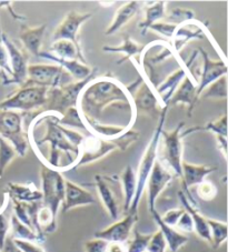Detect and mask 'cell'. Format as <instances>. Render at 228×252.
Segmentation results:
<instances>
[{"mask_svg": "<svg viewBox=\"0 0 228 252\" xmlns=\"http://www.w3.org/2000/svg\"><path fill=\"white\" fill-rule=\"evenodd\" d=\"M136 119L128 87L112 76L96 77L82 89L78 98L79 110L85 127L87 125H103L105 114L112 109ZM87 130V129H86Z\"/></svg>", "mask_w": 228, "mask_h": 252, "instance_id": "obj_1", "label": "cell"}, {"mask_svg": "<svg viewBox=\"0 0 228 252\" xmlns=\"http://www.w3.org/2000/svg\"><path fill=\"white\" fill-rule=\"evenodd\" d=\"M138 138L139 133L130 129L120 134L119 137L114 139H102L95 136L84 138V140L78 148V158L73 169L98 161L115 150L125 151Z\"/></svg>", "mask_w": 228, "mask_h": 252, "instance_id": "obj_2", "label": "cell"}, {"mask_svg": "<svg viewBox=\"0 0 228 252\" xmlns=\"http://www.w3.org/2000/svg\"><path fill=\"white\" fill-rule=\"evenodd\" d=\"M168 108H169L168 106H165L163 108V110H161V114L158 119V124H157V127L155 128L154 134H152L151 141H149L146 149H145L142 161L139 163L138 171L136 173V193H135L133 202H131L130 205L128 214L137 215L140 199H142L144 190L146 189V184H147L149 175H151L152 167H154V164L157 160V155H158V149L160 145V136H161V131L164 130Z\"/></svg>", "mask_w": 228, "mask_h": 252, "instance_id": "obj_3", "label": "cell"}, {"mask_svg": "<svg viewBox=\"0 0 228 252\" xmlns=\"http://www.w3.org/2000/svg\"><path fill=\"white\" fill-rule=\"evenodd\" d=\"M97 69L95 68L91 76L82 81H73L70 84L55 87L48 89L47 102L43 108V112H50L57 116H64L68 109L77 107L78 98L81 94L82 89L96 78Z\"/></svg>", "mask_w": 228, "mask_h": 252, "instance_id": "obj_4", "label": "cell"}, {"mask_svg": "<svg viewBox=\"0 0 228 252\" xmlns=\"http://www.w3.org/2000/svg\"><path fill=\"white\" fill-rule=\"evenodd\" d=\"M48 89L37 86H19L18 90L0 101V109L28 114L32 111L43 112L47 102Z\"/></svg>", "mask_w": 228, "mask_h": 252, "instance_id": "obj_5", "label": "cell"}, {"mask_svg": "<svg viewBox=\"0 0 228 252\" xmlns=\"http://www.w3.org/2000/svg\"><path fill=\"white\" fill-rule=\"evenodd\" d=\"M25 114L0 109V138L15 148L18 157H25L28 149V133L24 129Z\"/></svg>", "mask_w": 228, "mask_h": 252, "instance_id": "obj_6", "label": "cell"}, {"mask_svg": "<svg viewBox=\"0 0 228 252\" xmlns=\"http://www.w3.org/2000/svg\"><path fill=\"white\" fill-rule=\"evenodd\" d=\"M40 178L42 206L48 208L57 218L65 199V178L60 171L48 167L47 164H42Z\"/></svg>", "mask_w": 228, "mask_h": 252, "instance_id": "obj_7", "label": "cell"}, {"mask_svg": "<svg viewBox=\"0 0 228 252\" xmlns=\"http://www.w3.org/2000/svg\"><path fill=\"white\" fill-rule=\"evenodd\" d=\"M59 119V116L50 114V112H46L45 119H43L46 123V132L40 140L35 143L37 146H40L46 142H49L51 149L65 151L69 158L68 169H73L74 164L78 158V148L75 147L68 140V137L65 131V127L58 124Z\"/></svg>", "mask_w": 228, "mask_h": 252, "instance_id": "obj_8", "label": "cell"}, {"mask_svg": "<svg viewBox=\"0 0 228 252\" xmlns=\"http://www.w3.org/2000/svg\"><path fill=\"white\" fill-rule=\"evenodd\" d=\"M73 78L57 63L28 64L27 79L23 85L37 86L50 89L73 82Z\"/></svg>", "mask_w": 228, "mask_h": 252, "instance_id": "obj_9", "label": "cell"}, {"mask_svg": "<svg viewBox=\"0 0 228 252\" xmlns=\"http://www.w3.org/2000/svg\"><path fill=\"white\" fill-rule=\"evenodd\" d=\"M93 18V15L89 12H78L72 10L66 14L61 23L57 26L54 34H52V40H69L72 41L79 55V62L81 63H86V58L84 56V51L80 45L78 32L82 25L87 23L89 19Z\"/></svg>", "mask_w": 228, "mask_h": 252, "instance_id": "obj_10", "label": "cell"}, {"mask_svg": "<svg viewBox=\"0 0 228 252\" xmlns=\"http://www.w3.org/2000/svg\"><path fill=\"white\" fill-rule=\"evenodd\" d=\"M95 186L109 217L117 221L119 219L120 210L124 206V202L119 198V191H122L120 181L116 176L108 177L97 175L95 177Z\"/></svg>", "mask_w": 228, "mask_h": 252, "instance_id": "obj_11", "label": "cell"}, {"mask_svg": "<svg viewBox=\"0 0 228 252\" xmlns=\"http://www.w3.org/2000/svg\"><path fill=\"white\" fill-rule=\"evenodd\" d=\"M173 56L174 53L172 48L163 41H154L144 47L143 53L140 54L139 63L142 64L145 75L149 78V81H151L152 86H154L155 89L158 86L157 69L160 68L161 63Z\"/></svg>", "mask_w": 228, "mask_h": 252, "instance_id": "obj_12", "label": "cell"}, {"mask_svg": "<svg viewBox=\"0 0 228 252\" xmlns=\"http://www.w3.org/2000/svg\"><path fill=\"white\" fill-rule=\"evenodd\" d=\"M128 90L131 95L136 116L138 114H145L152 117L154 119H159L164 107L161 106L152 86L148 85L143 79V77H140V82L138 80V84L135 85L133 88H128Z\"/></svg>", "mask_w": 228, "mask_h": 252, "instance_id": "obj_13", "label": "cell"}, {"mask_svg": "<svg viewBox=\"0 0 228 252\" xmlns=\"http://www.w3.org/2000/svg\"><path fill=\"white\" fill-rule=\"evenodd\" d=\"M185 124L179 123L172 131H161L160 139L164 141L163 160L172 169L174 176L182 178V162H183V143L182 130Z\"/></svg>", "mask_w": 228, "mask_h": 252, "instance_id": "obj_14", "label": "cell"}, {"mask_svg": "<svg viewBox=\"0 0 228 252\" xmlns=\"http://www.w3.org/2000/svg\"><path fill=\"white\" fill-rule=\"evenodd\" d=\"M0 39L5 46L8 58H9V64L11 69V77L9 79L2 81L3 86L8 85H18L21 86L27 79V68H28V57L24 51H21L17 47L11 39L7 36V33L0 32Z\"/></svg>", "mask_w": 228, "mask_h": 252, "instance_id": "obj_15", "label": "cell"}, {"mask_svg": "<svg viewBox=\"0 0 228 252\" xmlns=\"http://www.w3.org/2000/svg\"><path fill=\"white\" fill-rule=\"evenodd\" d=\"M174 173L168 171L165 168L163 162L157 159L146 184L149 211L152 212L156 209L157 199L166 189V187L170 184V181L174 179Z\"/></svg>", "mask_w": 228, "mask_h": 252, "instance_id": "obj_16", "label": "cell"}, {"mask_svg": "<svg viewBox=\"0 0 228 252\" xmlns=\"http://www.w3.org/2000/svg\"><path fill=\"white\" fill-rule=\"evenodd\" d=\"M198 51L201 55V58H203V67H201L200 79L197 82L196 90L197 98L199 100L200 94H203V91L207 88L209 85H212L214 81L218 80L219 78L227 75V67L224 59H210L208 54L206 53L203 48H199Z\"/></svg>", "mask_w": 228, "mask_h": 252, "instance_id": "obj_17", "label": "cell"}, {"mask_svg": "<svg viewBox=\"0 0 228 252\" xmlns=\"http://www.w3.org/2000/svg\"><path fill=\"white\" fill-rule=\"evenodd\" d=\"M137 220V215L127 214L121 220H117L115 223L109 225L108 228L95 232V238L102 239V240L107 242L126 243L128 241Z\"/></svg>", "mask_w": 228, "mask_h": 252, "instance_id": "obj_18", "label": "cell"}, {"mask_svg": "<svg viewBox=\"0 0 228 252\" xmlns=\"http://www.w3.org/2000/svg\"><path fill=\"white\" fill-rule=\"evenodd\" d=\"M216 167H208L205 166V164H192L188 163L186 161L182 162V179H183V192L185 193L188 199L190 200L191 202L196 203L194 199L191 198L190 189L191 187L198 186L201 182L205 181V178L207 177L210 173L216 171Z\"/></svg>", "mask_w": 228, "mask_h": 252, "instance_id": "obj_19", "label": "cell"}, {"mask_svg": "<svg viewBox=\"0 0 228 252\" xmlns=\"http://www.w3.org/2000/svg\"><path fill=\"white\" fill-rule=\"evenodd\" d=\"M96 203V199L94 194L81 186L74 184L73 181L65 179V199L61 207L63 212L70 211L74 208L89 206Z\"/></svg>", "mask_w": 228, "mask_h": 252, "instance_id": "obj_20", "label": "cell"}, {"mask_svg": "<svg viewBox=\"0 0 228 252\" xmlns=\"http://www.w3.org/2000/svg\"><path fill=\"white\" fill-rule=\"evenodd\" d=\"M206 32H207V29L204 27L203 24H200L196 19L179 25L177 26L172 38V49H175L176 53H179L188 41L192 40V39H204L207 37Z\"/></svg>", "mask_w": 228, "mask_h": 252, "instance_id": "obj_21", "label": "cell"}, {"mask_svg": "<svg viewBox=\"0 0 228 252\" xmlns=\"http://www.w3.org/2000/svg\"><path fill=\"white\" fill-rule=\"evenodd\" d=\"M196 90L197 84L191 80L190 73H187L181 84H179L178 88L175 90L172 98L169 99L168 107L177 106L179 103H183V105L185 103V105L188 106V116L190 117L192 114V110H194L195 108L196 102L198 101Z\"/></svg>", "mask_w": 228, "mask_h": 252, "instance_id": "obj_22", "label": "cell"}, {"mask_svg": "<svg viewBox=\"0 0 228 252\" xmlns=\"http://www.w3.org/2000/svg\"><path fill=\"white\" fill-rule=\"evenodd\" d=\"M39 58H45L48 60H51L55 63L58 64L64 70L67 71L70 77L73 78L74 81H82L87 79V78L91 76L95 69L89 67L87 63H81L78 60H72V59H60L56 57L48 51H40L39 54Z\"/></svg>", "mask_w": 228, "mask_h": 252, "instance_id": "obj_23", "label": "cell"}, {"mask_svg": "<svg viewBox=\"0 0 228 252\" xmlns=\"http://www.w3.org/2000/svg\"><path fill=\"white\" fill-rule=\"evenodd\" d=\"M46 32V25L37 26V27H28L26 25H21L19 39L23 42L25 49L34 57L39 58V54L41 51L42 39Z\"/></svg>", "mask_w": 228, "mask_h": 252, "instance_id": "obj_24", "label": "cell"}, {"mask_svg": "<svg viewBox=\"0 0 228 252\" xmlns=\"http://www.w3.org/2000/svg\"><path fill=\"white\" fill-rule=\"evenodd\" d=\"M178 197H179V200H181L183 208L190 216L192 223H194V231L198 234V237L204 239L205 241H207L210 245V232H209V227L207 223V218H205L203 215L199 214V211L196 207L197 203L191 202L183 191H179Z\"/></svg>", "mask_w": 228, "mask_h": 252, "instance_id": "obj_25", "label": "cell"}, {"mask_svg": "<svg viewBox=\"0 0 228 252\" xmlns=\"http://www.w3.org/2000/svg\"><path fill=\"white\" fill-rule=\"evenodd\" d=\"M143 3L144 2L142 1H128L125 5L118 8L115 18L112 21V24L108 26L106 32H105V34L106 36H112V34H115L116 32H119L122 27H125L142 10Z\"/></svg>", "mask_w": 228, "mask_h": 252, "instance_id": "obj_26", "label": "cell"}, {"mask_svg": "<svg viewBox=\"0 0 228 252\" xmlns=\"http://www.w3.org/2000/svg\"><path fill=\"white\" fill-rule=\"evenodd\" d=\"M187 69L179 67L177 70L173 71L170 75L165 78V79L160 82L159 86L155 89L156 91V95L158 97L159 101L161 103V106H168V101L169 99L172 98V95L174 94L175 90L178 88L179 84H181L182 80L185 78L187 75Z\"/></svg>", "mask_w": 228, "mask_h": 252, "instance_id": "obj_27", "label": "cell"}, {"mask_svg": "<svg viewBox=\"0 0 228 252\" xmlns=\"http://www.w3.org/2000/svg\"><path fill=\"white\" fill-rule=\"evenodd\" d=\"M6 193L9 199H14L25 203L38 202L42 200L41 191L38 190L34 184L23 185L16 184V182H8Z\"/></svg>", "mask_w": 228, "mask_h": 252, "instance_id": "obj_28", "label": "cell"}, {"mask_svg": "<svg viewBox=\"0 0 228 252\" xmlns=\"http://www.w3.org/2000/svg\"><path fill=\"white\" fill-rule=\"evenodd\" d=\"M151 214L154 217L155 222L158 225L159 230L163 233L165 238V241L167 243V247L172 252H177L182 247H184L188 242V237L184 233H181L177 229L166 224L163 220H161V216L158 214L156 209L152 211Z\"/></svg>", "mask_w": 228, "mask_h": 252, "instance_id": "obj_29", "label": "cell"}, {"mask_svg": "<svg viewBox=\"0 0 228 252\" xmlns=\"http://www.w3.org/2000/svg\"><path fill=\"white\" fill-rule=\"evenodd\" d=\"M144 47L143 45H140V43L136 42L133 38H131L129 34H124L122 36V43L119 46H103V51L105 53H116V54H125V57L118 60L117 63L120 64V63H124L126 62H128L131 58L134 57L136 55H140L143 53L144 50Z\"/></svg>", "mask_w": 228, "mask_h": 252, "instance_id": "obj_30", "label": "cell"}, {"mask_svg": "<svg viewBox=\"0 0 228 252\" xmlns=\"http://www.w3.org/2000/svg\"><path fill=\"white\" fill-rule=\"evenodd\" d=\"M120 184L122 189V195H124V206L122 211L124 214H128L131 202H133L136 193V172L129 164L125 168L124 172L120 176Z\"/></svg>", "mask_w": 228, "mask_h": 252, "instance_id": "obj_31", "label": "cell"}, {"mask_svg": "<svg viewBox=\"0 0 228 252\" xmlns=\"http://www.w3.org/2000/svg\"><path fill=\"white\" fill-rule=\"evenodd\" d=\"M166 3L165 1H157L154 2V5L147 7L145 9V19L143 23L138 25V28L140 29L143 36H145L148 32L151 26H152L158 21H161L166 16Z\"/></svg>", "mask_w": 228, "mask_h": 252, "instance_id": "obj_32", "label": "cell"}, {"mask_svg": "<svg viewBox=\"0 0 228 252\" xmlns=\"http://www.w3.org/2000/svg\"><path fill=\"white\" fill-rule=\"evenodd\" d=\"M10 231L11 234H9V236L12 239H19V240L35 242L38 243V245L43 242V240H41V239L38 237V234L35 232L32 228L21 223L14 215L10 216Z\"/></svg>", "mask_w": 228, "mask_h": 252, "instance_id": "obj_33", "label": "cell"}, {"mask_svg": "<svg viewBox=\"0 0 228 252\" xmlns=\"http://www.w3.org/2000/svg\"><path fill=\"white\" fill-rule=\"evenodd\" d=\"M48 53L60 59H72L79 62V55L74 43L69 40H57L52 42Z\"/></svg>", "mask_w": 228, "mask_h": 252, "instance_id": "obj_34", "label": "cell"}, {"mask_svg": "<svg viewBox=\"0 0 228 252\" xmlns=\"http://www.w3.org/2000/svg\"><path fill=\"white\" fill-rule=\"evenodd\" d=\"M210 232V245L214 249H218L227 239V223L207 218Z\"/></svg>", "mask_w": 228, "mask_h": 252, "instance_id": "obj_35", "label": "cell"}, {"mask_svg": "<svg viewBox=\"0 0 228 252\" xmlns=\"http://www.w3.org/2000/svg\"><path fill=\"white\" fill-rule=\"evenodd\" d=\"M227 95V76L219 78L218 80L214 81L212 85H209L206 88L203 94H200L199 99H208V98H216V99H225Z\"/></svg>", "mask_w": 228, "mask_h": 252, "instance_id": "obj_36", "label": "cell"}, {"mask_svg": "<svg viewBox=\"0 0 228 252\" xmlns=\"http://www.w3.org/2000/svg\"><path fill=\"white\" fill-rule=\"evenodd\" d=\"M164 20L165 23L179 26L184 23H187V21L195 20V11L188 9V8L177 7L170 11L168 15H166Z\"/></svg>", "mask_w": 228, "mask_h": 252, "instance_id": "obj_37", "label": "cell"}, {"mask_svg": "<svg viewBox=\"0 0 228 252\" xmlns=\"http://www.w3.org/2000/svg\"><path fill=\"white\" fill-rule=\"evenodd\" d=\"M17 157L15 148L5 139L0 138V177H2L3 172L12 160Z\"/></svg>", "mask_w": 228, "mask_h": 252, "instance_id": "obj_38", "label": "cell"}, {"mask_svg": "<svg viewBox=\"0 0 228 252\" xmlns=\"http://www.w3.org/2000/svg\"><path fill=\"white\" fill-rule=\"evenodd\" d=\"M58 124L63 127H70V128H79L86 130V127L84 125V121L81 119V116L79 114V110L77 109V107L70 108L67 110V112L64 116L60 117L58 120ZM87 131V130H86Z\"/></svg>", "mask_w": 228, "mask_h": 252, "instance_id": "obj_39", "label": "cell"}, {"mask_svg": "<svg viewBox=\"0 0 228 252\" xmlns=\"http://www.w3.org/2000/svg\"><path fill=\"white\" fill-rule=\"evenodd\" d=\"M8 201H9V197L5 193V201H3L2 207H0V251L2 250L7 238L10 233V218H8L5 212Z\"/></svg>", "mask_w": 228, "mask_h": 252, "instance_id": "obj_40", "label": "cell"}, {"mask_svg": "<svg viewBox=\"0 0 228 252\" xmlns=\"http://www.w3.org/2000/svg\"><path fill=\"white\" fill-rule=\"evenodd\" d=\"M134 234V239L129 243V246H127V252H146L148 242L151 240L152 233L144 234L138 230H135Z\"/></svg>", "mask_w": 228, "mask_h": 252, "instance_id": "obj_41", "label": "cell"}, {"mask_svg": "<svg viewBox=\"0 0 228 252\" xmlns=\"http://www.w3.org/2000/svg\"><path fill=\"white\" fill-rule=\"evenodd\" d=\"M196 187L197 194H198V197L201 200H204V201H210V200L215 199V197H216L218 193L217 187L210 181H203L200 185Z\"/></svg>", "mask_w": 228, "mask_h": 252, "instance_id": "obj_42", "label": "cell"}, {"mask_svg": "<svg viewBox=\"0 0 228 252\" xmlns=\"http://www.w3.org/2000/svg\"><path fill=\"white\" fill-rule=\"evenodd\" d=\"M198 130H208V131L215 132L219 137L227 138V116H226V114H224V116L221 119L207 124L204 128L197 129V131H198Z\"/></svg>", "mask_w": 228, "mask_h": 252, "instance_id": "obj_43", "label": "cell"}, {"mask_svg": "<svg viewBox=\"0 0 228 252\" xmlns=\"http://www.w3.org/2000/svg\"><path fill=\"white\" fill-rule=\"evenodd\" d=\"M166 248H167V243L165 241V238L161 233L160 230L156 231L152 234L151 240L148 242L147 246V252H166Z\"/></svg>", "mask_w": 228, "mask_h": 252, "instance_id": "obj_44", "label": "cell"}, {"mask_svg": "<svg viewBox=\"0 0 228 252\" xmlns=\"http://www.w3.org/2000/svg\"><path fill=\"white\" fill-rule=\"evenodd\" d=\"M176 28H177L176 25L165 23V21H158V23H156L152 26H151L149 30H152V32L163 34L164 37L168 38V39H170V40H172V38L174 36L175 30H176Z\"/></svg>", "mask_w": 228, "mask_h": 252, "instance_id": "obj_45", "label": "cell"}, {"mask_svg": "<svg viewBox=\"0 0 228 252\" xmlns=\"http://www.w3.org/2000/svg\"><path fill=\"white\" fill-rule=\"evenodd\" d=\"M184 212H185L184 208H178V209L168 210L163 217H161V220H163L166 224L169 225V227L175 228L176 227L179 218H181Z\"/></svg>", "mask_w": 228, "mask_h": 252, "instance_id": "obj_46", "label": "cell"}, {"mask_svg": "<svg viewBox=\"0 0 228 252\" xmlns=\"http://www.w3.org/2000/svg\"><path fill=\"white\" fill-rule=\"evenodd\" d=\"M0 32H1V26H0ZM0 70L3 71L7 75L8 79L11 77V69L9 64V58H8V54L5 46L0 39Z\"/></svg>", "mask_w": 228, "mask_h": 252, "instance_id": "obj_47", "label": "cell"}, {"mask_svg": "<svg viewBox=\"0 0 228 252\" xmlns=\"http://www.w3.org/2000/svg\"><path fill=\"white\" fill-rule=\"evenodd\" d=\"M12 241L21 252H45L43 248L39 246L38 243L19 240V239H12Z\"/></svg>", "mask_w": 228, "mask_h": 252, "instance_id": "obj_48", "label": "cell"}, {"mask_svg": "<svg viewBox=\"0 0 228 252\" xmlns=\"http://www.w3.org/2000/svg\"><path fill=\"white\" fill-rule=\"evenodd\" d=\"M108 242L102 239L94 238L85 243L86 252H106Z\"/></svg>", "mask_w": 228, "mask_h": 252, "instance_id": "obj_49", "label": "cell"}, {"mask_svg": "<svg viewBox=\"0 0 228 252\" xmlns=\"http://www.w3.org/2000/svg\"><path fill=\"white\" fill-rule=\"evenodd\" d=\"M184 210H185V209H184ZM175 228H177L178 230H181V231L187 232V233H190V232L194 231V223H192V220H191L190 216L187 211H185L182 215V217L179 218L176 227H175Z\"/></svg>", "mask_w": 228, "mask_h": 252, "instance_id": "obj_50", "label": "cell"}, {"mask_svg": "<svg viewBox=\"0 0 228 252\" xmlns=\"http://www.w3.org/2000/svg\"><path fill=\"white\" fill-rule=\"evenodd\" d=\"M106 252H127L126 243L108 242Z\"/></svg>", "mask_w": 228, "mask_h": 252, "instance_id": "obj_51", "label": "cell"}, {"mask_svg": "<svg viewBox=\"0 0 228 252\" xmlns=\"http://www.w3.org/2000/svg\"><path fill=\"white\" fill-rule=\"evenodd\" d=\"M1 3H3V5H5V7H7L8 8V10L10 11V15L14 17V18L16 19V20H19V21H24L26 18L25 17H21V16H19V15H17L16 12L12 10V8H11V5H10V2H1Z\"/></svg>", "mask_w": 228, "mask_h": 252, "instance_id": "obj_52", "label": "cell"}, {"mask_svg": "<svg viewBox=\"0 0 228 252\" xmlns=\"http://www.w3.org/2000/svg\"><path fill=\"white\" fill-rule=\"evenodd\" d=\"M0 78H1L2 81H3V80H6V79H8V77H7L6 73L3 72V71H1V70H0Z\"/></svg>", "mask_w": 228, "mask_h": 252, "instance_id": "obj_53", "label": "cell"}]
</instances>
